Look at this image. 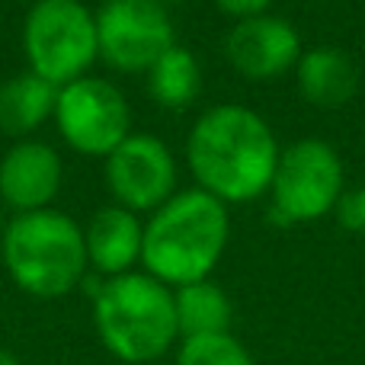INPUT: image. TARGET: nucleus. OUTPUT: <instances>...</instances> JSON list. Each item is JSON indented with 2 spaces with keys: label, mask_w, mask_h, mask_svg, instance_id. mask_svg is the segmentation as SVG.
Segmentation results:
<instances>
[{
  "label": "nucleus",
  "mask_w": 365,
  "mask_h": 365,
  "mask_svg": "<svg viewBox=\"0 0 365 365\" xmlns=\"http://www.w3.org/2000/svg\"><path fill=\"white\" fill-rule=\"evenodd\" d=\"M186 160L199 189L227 202H253L266 192L279 164V145L259 113L215 106L189 132Z\"/></svg>",
  "instance_id": "nucleus-1"
},
{
  "label": "nucleus",
  "mask_w": 365,
  "mask_h": 365,
  "mask_svg": "<svg viewBox=\"0 0 365 365\" xmlns=\"http://www.w3.org/2000/svg\"><path fill=\"white\" fill-rule=\"evenodd\" d=\"M227 205L205 189L173 192L145 225L141 263L148 276L170 285H192L208 279L227 247Z\"/></svg>",
  "instance_id": "nucleus-2"
},
{
  "label": "nucleus",
  "mask_w": 365,
  "mask_h": 365,
  "mask_svg": "<svg viewBox=\"0 0 365 365\" xmlns=\"http://www.w3.org/2000/svg\"><path fill=\"white\" fill-rule=\"evenodd\" d=\"M100 343L125 365H154L180 340L173 292L148 272L106 279L93 298Z\"/></svg>",
  "instance_id": "nucleus-3"
},
{
  "label": "nucleus",
  "mask_w": 365,
  "mask_h": 365,
  "mask_svg": "<svg viewBox=\"0 0 365 365\" xmlns=\"http://www.w3.org/2000/svg\"><path fill=\"white\" fill-rule=\"evenodd\" d=\"M87 263L83 231L64 212H23L4 231V266L32 298H61L74 292L83 282Z\"/></svg>",
  "instance_id": "nucleus-4"
},
{
  "label": "nucleus",
  "mask_w": 365,
  "mask_h": 365,
  "mask_svg": "<svg viewBox=\"0 0 365 365\" xmlns=\"http://www.w3.org/2000/svg\"><path fill=\"white\" fill-rule=\"evenodd\" d=\"M23 48L32 74L68 87L87 77V68L100 55L96 13L81 0H36L23 26Z\"/></svg>",
  "instance_id": "nucleus-5"
},
{
  "label": "nucleus",
  "mask_w": 365,
  "mask_h": 365,
  "mask_svg": "<svg viewBox=\"0 0 365 365\" xmlns=\"http://www.w3.org/2000/svg\"><path fill=\"white\" fill-rule=\"evenodd\" d=\"M269 189L272 215L282 225L317 221L334 212L343 195V160L327 141L302 138L279 151Z\"/></svg>",
  "instance_id": "nucleus-6"
},
{
  "label": "nucleus",
  "mask_w": 365,
  "mask_h": 365,
  "mask_svg": "<svg viewBox=\"0 0 365 365\" xmlns=\"http://www.w3.org/2000/svg\"><path fill=\"white\" fill-rule=\"evenodd\" d=\"M55 122L61 138L87 158H109L128 138L132 109L103 77H81L58 90Z\"/></svg>",
  "instance_id": "nucleus-7"
},
{
  "label": "nucleus",
  "mask_w": 365,
  "mask_h": 365,
  "mask_svg": "<svg viewBox=\"0 0 365 365\" xmlns=\"http://www.w3.org/2000/svg\"><path fill=\"white\" fill-rule=\"evenodd\" d=\"M100 58L115 71H151V64L173 48V23L158 0H103L96 10Z\"/></svg>",
  "instance_id": "nucleus-8"
},
{
  "label": "nucleus",
  "mask_w": 365,
  "mask_h": 365,
  "mask_svg": "<svg viewBox=\"0 0 365 365\" xmlns=\"http://www.w3.org/2000/svg\"><path fill=\"white\" fill-rule=\"evenodd\" d=\"M106 182L122 208L158 212L177 189V160L154 135H128L106 158Z\"/></svg>",
  "instance_id": "nucleus-9"
},
{
  "label": "nucleus",
  "mask_w": 365,
  "mask_h": 365,
  "mask_svg": "<svg viewBox=\"0 0 365 365\" xmlns=\"http://www.w3.org/2000/svg\"><path fill=\"white\" fill-rule=\"evenodd\" d=\"M227 61L250 81H272L285 74L302 58V38L285 19L279 16H253L240 19L227 32Z\"/></svg>",
  "instance_id": "nucleus-10"
},
{
  "label": "nucleus",
  "mask_w": 365,
  "mask_h": 365,
  "mask_svg": "<svg viewBox=\"0 0 365 365\" xmlns=\"http://www.w3.org/2000/svg\"><path fill=\"white\" fill-rule=\"evenodd\" d=\"M61 189V158L45 141H19L0 160V195L23 212H42Z\"/></svg>",
  "instance_id": "nucleus-11"
},
{
  "label": "nucleus",
  "mask_w": 365,
  "mask_h": 365,
  "mask_svg": "<svg viewBox=\"0 0 365 365\" xmlns=\"http://www.w3.org/2000/svg\"><path fill=\"white\" fill-rule=\"evenodd\" d=\"M83 244H87V259L93 263V269L115 279L132 272L135 259H141L145 227L135 218V212L122 205H106L90 218Z\"/></svg>",
  "instance_id": "nucleus-12"
},
{
  "label": "nucleus",
  "mask_w": 365,
  "mask_h": 365,
  "mask_svg": "<svg viewBox=\"0 0 365 365\" xmlns=\"http://www.w3.org/2000/svg\"><path fill=\"white\" fill-rule=\"evenodd\" d=\"M298 90L314 106H343L359 87V71L340 48H311L295 64Z\"/></svg>",
  "instance_id": "nucleus-13"
},
{
  "label": "nucleus",
  "mask_w": 365,
  "mask_h": 365,
  "mask_svg": "<svg viewBox=\"0 0 365 365\" xmlns=\"http://www.w3.org/2000/svg\"><path fill=\"white\" fill-rule=\"evenodd\" d=\"M58 106V87L48 83L45 77L26 74L10 77L6 83H0V132L6 135H29L38 125L48 122V115H55Z\"/></svg>",
  "instance_id": "nucleus-14"
},
{
  "label": "nucleus",
  "mask_w": 365,
  "mask_h": 365,
  "mask_svg": "<svg viewBox=\"0 0 365 365\" xmlns=\"http://www.w3.org/2000/svg\"><path fill=\"white\" fill-rule=\"evenodd\" d=\"M173 304H177V327L180 340L186 336H208V334H231L234 321V304L221 285L192 282L173 292Z\"/></svg>",
  "instance_id": "nucleus-15"
},
{
  "label": "nucleus",
  "mask_w": 365,
  "mask_h": 365,
  "mask_svg": "<svg viewBox=\"0 0 365 365\" xmlns=\"http://www.w3.org/2000/svg\"><path fill=\"white\" fill-rule=\"evenodd\" d=\"M148 90L167 109H186L202 90V68L182 45L167 48L148 71Z\"/></svg>",
  "instance_id": "nucleus-16"
},
{
  "label": "nucleus",
  "mask_w": 365,
  "mask_h": 365,
  "mask_svg": "<svg viewBox=\"0 0 365 365\" xmlns=\"http://www.w3.org/2000/svg\"><path fill=\"white\" fill-rule=\"evenodd\" d=\"M177 365H257L234 334H208L180 340Z\"/></svg>",
  "instance_id": "nucleus-17"
},
{
  "label": "nucleus",
  "mask_w": 365,
  "mask_h": 365,
  "mask_svg": "<svg viewBox=\"0 0 365 365\" xmlns=\"http://www.w3.org/2000/svg\"><path fill=\"white\" fill-rule=\"evenodd\" d=\"M336 218L346 231L353 234H365V186L349 189V192L340 195L336 202Z\"/></svg>",
  "instance_id": "nucleus-18"
},
{
  "label": "nucleus",
  "mask_w": 365,
  "mask_h": 365,
  "mask_svg": "<svg viewBox=\"0 0 365 365\" xmlns=\"http://www.w3.org/2000/svg\"><path fill=\"white\" fill-rule=\"evenodd\" d=\"M215 4H218V10L227 13V16L253 19V16H263L272 0H215Z\"/></svg>",
  "instance_id": "nucleus-19"
},
{
  "label": "nucleus",
  "mask_w": 365,
  "mask_h": 365,
  "mask_svg": "<svg viewBox=\"0 0 365 365\" xmlns=\"http://www.w3.org/2000/svg\"><path fill=\"white\" fill-rule=\"evenodd\" d=\"M0 365H19V359L10 353V349H4V346H0Z\"/></svg>",
  "instance_id": "nucleus-20"
},
{
  "label": "nucleus",
  "mask_w": 365,
  "mask_h": 365,
  "mask_svg": "<svg viewBox=\"0 0 365 365\" xmlns=\"http://www.w3.org/2000/svg\"><path fill=\"white\" fill-rule=\"evenodd\" d=\"M158 4H180V0H158Z\"/></svg>",
  "instance_id": "nucleus-21"
}]
</instances>
